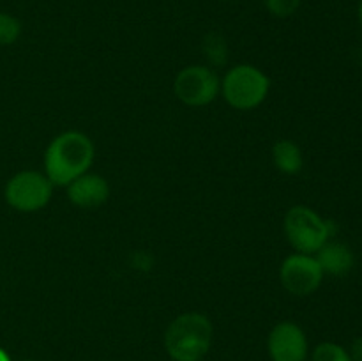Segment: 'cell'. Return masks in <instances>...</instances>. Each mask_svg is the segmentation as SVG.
Returning a JSON list of instances; mask_svg holds the SVG:
<instances>
[{"label": "cell", "mask_w": 362, "mask_h": 361, "mask_svg": "<svg viewBox=\"0 0 362 361\" xmlns=\"http://www.w3.org/2000/svg\"><path fill=\"white\" fill-rule=\"evenodd\" d=\"M357 14H359V23H361V28H362V0L359 2V11H357Z\"/></svg>", "instance_id": "obj_18"}, {"label": "cell", "mask_w": 362, "mask_h": 361, "mask_svg": "<svg viewBox=\"0 0 362 361\" xmlns=\"http://www.w3.org/2000/svg\"><path fill=\"white\" fill-rule=\"evenodd\" d=\"M28 361H32V360H28Z\"/></svg>", "instance_id": "obj_19"}, {"label": "cell", "mask_w": 362, "mask_h": 361, "mask_svg": "<svg viewBox=\"0 0 362 361\" xmlns=\"http://www.w3.org/2000/svg\"><path fill=\"white\" fill-rule=\"evenodd\" d=\"M272 161L279 172L293 176V173H299L303 170V151L296 142L283 138V140L276 142L274 147H272Z\"/></svg>", "instance_id": "obj_11"}, {"label": "cell", "mask_w": 362, "mask_h": 361, "mask_svg": "<svg viewBox=\"0 0 362 361\" xmlns=\"http://www.w3.org/2000/svg\"><path fill=\"white\" fill-rule=\"evenodd\" d=\"M53 184L46 173L23 170L11 177L4 190L6 202L20 212H35L46 207L52 198Z\"/></svg>", "instance_id": "obj_5"}, {"label": "cell", "mask_w": 362, "mask_h": 361, "mask_svg": "<svg viewBox=\"0 0 362 361\" xmlns=\"http://www.w3.org/2000/svg\"><path fill=\"white\" fill-rule=\"evenodd\" d=\"M95 149L90 138L80 131L57 134L45 152V173L53 186H67L76 177L88 172Z\"/></svg>", "instance_id": "obj_1"}, {"label": "cell", "mask_w": 362, "mask_h": 361, "mask_svg": "<svg viewBox=\"0 0 362 361\" xmlns=\"http://www.w3.org/2000/svg\"><path fill=\"white\" fill-rule=\"evenodd\" d=\"M311 361H352L349 349L334 342H322L311 353Z\"/></svg>", "instance_id": "obj_12"}, {"label": "cell", "mask_w": 362, "mask_h": 361, "mask_svg": "<svg viewBox=\"0 0 362 361\" xmlns=\"http://www.w3.org/2000/svg\"><path fill=\"white\" fill-rule=\"evenodd\" d=\"M267 350L272 361H306L310 356V342L299 324L283 321L269 333Z\"/></svg>", "instance_id": "obj_8"}, {"label": "cell", "mask_w": 362, "mask_h": 361, "mask_svg": "<svg viewBox=\"0 0 362 361\" xmlns=\"http://www.w3.org/2000/svg\"><path fill=\"white\" fill-rule=\"evenodd\" d=\"M315 258L320 264L324 275L332 276H345L352 271L356 264L354 251L346 244L336 243V241H327L320 250L315 253Z\"/></svg>", "instance_id": "obj_10"}, {"label": "cell", "mask_w": 362, "mask_h": 361, "mask_svg": "<svg viewBox=\"0 0 362 361\" xmlns=\"http://www.w3.org/2000/svg\"><path fill=\"white\" fill-rule=\"evenodd\" d=\"M173 92L187 106H205L221 92V80L207 66H187L173 81Z\"/></svg>", "instance_id": "obj_6"}, {"label": "cell", "mask_w": 362, "mask_h": 361, "mask_svg": "<svg viewBox=\"0 0 362 361\" xmlns=\"http://www.w3.org/2000/svg\"><path fill=\"white\" fill-rule=\"evenodd\" d=\"M204 53L209 59V62L214 64V66L225 64L226 57H228V48H226L225 39L218 34H209L204 39Z\"/></svg>", "instance_id": "obj_13"}, {"label": "cell", "mask_w": 362, "mask_h": 361, "mask_svg": "<svg viewBox=\"0 0 362 361\" xmlns=\"http://www.w3.org/2000/svg\"><path fill=\"white\" fill-rule=\"evenodd\" d=\"M67 198L81 209H95L110 198V184L99 173L85 172L67 184Z\"/></svg>", "instance_id": "obj_9"}, {"label": "cell", "mask_w": 362, "mask_h": 361, "mask_svg": "<svg viewBox=\"0 0 362 361\" xmlns=\"http://www.w3.org/2000/svg\"><path fill=\"white\" fill-rule=\"evenodd\" d=\"M0 361H11V356L2 349V347H0Z\"/></svg>", "instance_id": "obj_17"}, {"label": "cell", "mask_w": 362, "mask_h": 361, "mask_svg": "<svg viewBox=\"0 0 362 361\" xmlns=\"http://www.w3.org/2000/svg\"><path fill=\"white\" fill-rule=\"evenodd\" d=\"M285 234L297 253L315 255L331 239L334 225L308 205H293L285 214Z\"/></svg>", "instance_id": "obj_3"}, {"label": "cell", "mask_w": 362, "mask_h": 361, "mask_svg": "<svg viewBox=\"0 0 362 361\" xmlns=\"http://www.w3.org/2000/svg\"><path fill=\"white\" fill-rule=\"evenodd\" d=\"M269 13L276 18H288L299 9L300 0H264Z\"/></svg>", "instance_id": "obj_15"}, {"label": "cell", "mask_w": 362, "mask_h": 361, "mask_svg": "<svg viewBox=\"0 0 362 361\" xmlns=\"http://www.w3.org/2000/svg\"><path fill=\"white\" fill-rule=\"evenodd\" d=\"M324 271L315 255L292 253L283 260L279 268V282L286 292L293 296H310L317 292L324 280Z\"/></svg>", "instance_id": "obj_7"}, {"label": "cell", "mask_w": 362, "mask_h": 361, "mask_svg": "<svg viewBox=\"0 0 362 361\" xmlns=\"http://www.w3.org/2000/svg\"><path fill=\"white\" fill-rule=\"evenodd\" d=\"M211 321L198 311L173 319L165 331V349L173 361H202L212 345Z\"/></svg>", "instance_id": "obj_2"}, {"label": "cell", "mask_w": 362, "mask_h": 361, "mask_svg": "<svg viewBox=\"0 0 362 361\" xmlns=\"http://www.w3.org/2000/svg\"><path fill=\"white\" fill-rule=\"evenodd\" d=\"M21 34V23L9 13H0V46L13 45Z\"/></svg>", "instance_id": "obj_14"}, {"label": "cell", "mask_w": 362, "mask_h": 361, "mask_svg": "<svg viewBox=\"0 0 362 361\" xmlns=\"http://www.w3.org/2000/svg\"><path fill=\"white\" fill-rule=\"evenodd\" d=\"M271 91L267 74L251 64H239L221 81L223 98L235 110H253L265 101Z\"/></svg>", "instance_id": "obj_4"}, {"label": "cell", "mask_w": 362, "mask_h": 361, "mask_svg": "<svg viewBox=\"0 0 362 361\" xmlns=\"http://www.w3.org/2000/svg\"><path fill=\"white\" fill-rule=\"evenodd\" d=\"M349 353H350V357H352V361H362V338L354 340Z\"/></svg>", "instance_id": "obj_16"}]
</instances>
